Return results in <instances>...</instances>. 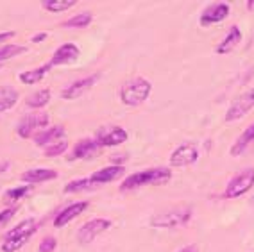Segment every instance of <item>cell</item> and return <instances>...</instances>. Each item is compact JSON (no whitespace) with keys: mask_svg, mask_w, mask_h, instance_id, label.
<instances>
[{"mask_svg":"<svg viewBox=\"0 0 254 252\" xmlns=\"http://www.w3.org/2000/svg\"><path fill=\"white\" fill-rule=\"evenodd\" d=\"M124 176H126V167H122V165H109V167H104L100 168V170L93 172L90 176V179L99 186V185L113 183V181L120 179Z\"/></svg>","mask_w":254,"mask_h":252,"instance_id":"15","label":"cell"},{"mask_svg":"<svg viewBox=\"0 0 254 252\" xmlns=\"http://www.w3.org/2000/svg\"><path fill=\"white\" fill-rule=\"evenodd\" d=\"M16 32L13 31H7V32H0V41H5V40H9V38H13Z\"/></svg>","mask_w":254,"mask_h":252,"instance_id":"34","label":"cell"},{"mask_svg":"<svg viewBox=\"0 0 254 252\" xmlns=\"http://www.w3.org/2000/svg\"><path fill=\"white\" fill-rule=\"evenodd\" d=\"M102 147L95 141V138H84V140L77 141L73 145L72 149V156L70 159H90L99 156Z\"/></svg>","mask_w":254,"mask_h":252,"instance_id":"13","label":"cell"},{"mask_svg":"<svg viewBox=\"0 0 254 252\" xmlns=\"http://www.w3.org/2000/svg\"><path fill=\"white\" fill-rule=\"evenodd\" d=\"M79 56H81V50H79V47L75 43H63L54 52V56H52L49 63L52 64V68L61 66V64H70L73 61H77Z\"/></svg>","mask_w":254,"mask_h":252,"instance_id":"12","label":"cell"},{"mask_svg":"<svg viewBox=\"0 0 254 252\" xmlns=\"http://www.w3.org/2000/svg\"><path fill=\"white\" fill-rule=\"evenodd\" d=\"M4 168H5V167H0V170H4Z\"/></svg>","mask_w":254,"mask_h":252,"instance_id":"37","label":"cell"},{"mask_svg":"<svg viewBox=\"0 0 254 252\" xmlns=\"http://www.w3.org/2000/svg\"><path fill=\"white\" fill-rule=\"evenodd\" d=\"M88 206H90V202H88V200H82V202H75V204H70V206H66L63 211H59L58 216L54 218V227H58V229L64 227V225L70 224L73 218H77L79 215H82V213L86 211Z\"/></svg>","mask_w":254,"mask_h":252,"instance_id":"14","label":"cell"},{"mask_svg":"<svg viewBox=\"0 0 254 252\" xmlns=\"http://www.w3.org/2000/svg\"><path fill=\"white\" fill-rule=\"evenodd\" d=\"M0 68H2V64H0Z\"/></svg>","mask_w":254,"mask_h":252,"instance_id":"38","label":"cell"},{"mask_svg":"<svg viewBox=\"0 0 254 252\" xmlns=\"http://www.w3.org/2000/svg\"><path fill=\"white\" fill-rule=\"evenodd\" d=\"M23 52H27V49L22 45H4L0 47V63L5 61V59H11V58H16V56L23 54Z\"/></svg>","mask_w":254,"mask_h":252,"instance_id":"27","label":"cell"},{"mask_svg":"<svg viewBox=\"0 0 254 252\" xmlns=\"http://www.w3.org/2000/svg\"><path fill=\"white\" fill-rule=\"evenodd\" d=\"M75 4H77L75 0H43L41 7L49 13H63V11L72 9Z\"/></svg>","mask_w":254,"mask_h":252,"instance_id":"24","label":"cell"},{"mask_svg":"<svg viewBox=\"0 0 254 252\" xmlns=\"http://www.w3.org/2000/svg\"><path fill=\"white\" fill-rule=\"evenodd\" d=\"M253 108H254V90H249L247 93L240 95V97H236V99L233 100L229 109L226 111L224 120L226 122L240 120V118H244Z\"/></svg>","mask_w":254,"mask_h":252,"instance_id":"9","label":"cell"},{"mask_svg":"<svg viewBox=\"0 0 254 252\" xmlns=\"http://www.w3.org/2000/svg\"><path fill=\"white\" fill-rule=\"evenodd\" d=\"M16 211H18V206L7 207V209H4V211H0V229H2L14 215H16Z\"/></svg>","mask_w":254,"mask_h":252,"instance_id":"32","label":"cell"},{"mask_svg":"<svg viewBox=\"0 0 254 252\" xmlns=\"http://www.w3.org/2000/svg\"><path fill=\"white\" fill-rule=\"evenodd\" d=\"M49 100H50V90L49 88H43V90H40V91H34V93L25 100V104H27L31 109H41L49 104Z\"/></svg>","mask_w":254,"mask_h":252,"instance_id":"25","label":"cell"},{"mask_svg":"<svg viewBox=\"0 0 254 252\" xmlns=\"http://www.w3.org/2000/svg\"><path fill=\"white\" fill-rule=\"evenodd\" d=\"M254 141V122L251 124V126H247L244 129V132H242L240 136H238V140L233 143V147H231V156H240V154H244L245 152V149L249 147L251 143Z\"/></svg>","mask_w":254,"mask_h":252,"instance_id":"20","label":"cell"},{"mask_svg":"<svg viewBox=\"0 0 254 252\" xmlns=\"http://www.w3.org/2000/svg\"><path fill=\"white\" fill-rule=\"evenodd\" d=\"M66 149H68V143H66L64 140H61V141H58V143L47 147L45 156H47V158H58V156H61V154L66 152Z\"/></svg>","mask_w":254,"mask_h":252,"instance_id":"29","label":"cell"},{"mask_svg":"<svg viewBox=\"0 0 254 252\" xmlns=\"http://www.w3.org/2000/svg\"><path fill=\"white\" fill-rule=\"evenodd\" d=\"M99 73H93V75H88V77H82V79H77V81H73L68 88H64L61 91V97L64 100H73V99H79L81 95H84L86 91H90L93 86L99 82Z\"/></svg>","mask_w":254,"mask_h":252,"instance_id":"11","label":"cell"},{"mask_svg":"<svg viewBox=\"0 0 254 252\" xmlns=\"http://www.w3.org/2000/svg\"><path fill=\"white\" fill-rule=\"evenodd\" d=\"M20 95L11 86H0V113L9 111L16 106Z\"/></svg>","mask_w":254,"mask_h":252,"instance_id":"22","label":"cell"},{"mask_svg":"<svg viewBox=\"0 0 254 252\" xmlns=\"http://www.w3.org/2000/svg\"><path fill=\"white\" fill-rule=\"evenodd\" d=\"M231 13V5L226 2H215V4L206 5L202 13L199 16V23L202 27H209V25H217V23L224 22Z\"/></svg>","mask_w":254,"mask_h":252,"instance_id":"7","label":"cell"},{"mask_svg":"<svg viewBox=\"0 0 254 252\" xmlns=\"http://www.w3.org/2000/svg\"><path fill=\"white\" fill-rule=\"evenodd\" d=\"M64 136V127L63 126H54L50 127V129H45V131L38 132L34 136V143L40 145V147H50V145L58 143V141L63 140Z\"/></svg>","mask_w":254,"mask_h":252,"instance_id":"17","label":"cell"},{"mask_svg":"<svg viewBox=\"0 0 254 252\" xmlns=\"http://www.w3.org/2000/svg\"><path fill=\"white\" fill-rule=\"evenodd\" d=\"M199 159V147L195 143H183L174 149V152L168 158V165L174 168L190 167Z\"/></svg>","mask_w":254,"mask_h":252,"instance_id":"6","label":"cell"},{"mask_svg":"<svg viewBox=\"0 0 254 252\" xmlns=\"http://www.w3.org/2000/svg\"><path fill=\"white\" fill-rule=\"evenodd\" d=\"M179 252H199V247H197V245H186V247H183Z\"/></svg>","mask_w":254,"mask_h":252,"instance_id":"35","label":"cell"},{"mask_svg":"<svg viewBox=\"0 0 254 252\" xmlns=\"http://www.w3.org/2000/svg\"><path fill=\"white\" fill-rule=\"evenodd\" d=\"M95 141L100 147H118L127 141V131L120 126H106L95 132Z\"/></svg>","mask_w":254,"mask_h":252,"instance_id":"10","label":"cell"},{"mask_svg":"<svg viewBox=\"0 0 254 252\" xmlns=\"http://www.w3.org/2000/svg\"><path fill=\"white\" fill-rule=\"evenodd\" d=\"M95 183L90 177H81V179L70 181L68 185L64 186V193H81V191H88V189L95 188Z\"/></svg>","mask_w":254,"mask_h":252,"instance_id":"23","label":"cell"},{"mask_svg":"<svg viewBox=\"0 0 254 252\" xmlns=\"http://www.w3.org/2000/svg\"><path fill=\"white\" fill-rule=\"evenodd\" d=\"M242 41V31L238 25H231L229 27V31H227L226 38H224L220 43L217 45V49H215V52H217L218 56H224V54H229L233 49H236V45Z\"/></svg>","mask_w":254,"mask_h":252,"instance_id":"18","label":"cell"},{"mask_svg":"<svg viewBox=\"0 0 254 252\" xmlns=\"http://www.w3.org/2000/svg\"><path fill=\"white\" fill-rule=\"evenodd\" d=\"M247 7H249V9H254V2H251L249 0V2H247Z\"/></svg>","mask_w":254,"mask_h":252,"instance_id":"36","label":"cell"},{"mask_svg":"<svg viewBox=\"0 0 254 252\" xmlns=\"http://www.w3.org/2000/svg\"><path fill=\"white\" fill-rule=\"evenodd\" d=\"M38 220L36 218H27V220L20 222L18 225H14L9 233L5 234V240H13V238H22V236H34L38 231Z\"/></svg>","mask_w":254,"mask_h":252,"instance_id":"19","label":"cell"},{"mask_svg":"<svg viewBox=\"0 0 254 252\" xmlns=\"http://www.w3.org/2000/svg\"><path fill=\"white\" fill-rule=\"evenodd\" d=\"M91 20H93V14L91 13H79V14H75V16H72V18H68L66 22H63L61 25H63V27H72V29H84L90 25Z\"/></svg>","mask_w":254,"mask_h":252,"instance_id":"26","label":"cell"},{"mask_svg":"<svg viewBox=\"0 0 254 252\" xmlns=\"http://www.w3.org/2000/svg\"><path fill=\"white\" fill-rule=\"evenodd\" d=\"M191 218L190 207H181V209H170L167 213H158L150 218V227L156 229H174L186 225Z\"/></svg>","mask_w":254,"mask_h":252,"instance_id":"3","label":"cell"},{"mask_svg":"<svg viewBox=\"0 0 254 252\" xmlns=\"http://www.w3.org/2000/svg\"><path fill=\"white\" fill-rule=\"evenodd\" d=\"M170 177H172V172L168 167H156L143 172H134L131 176L124 177V181L120 183V191H131V189H138L147 185H163L170 181Z\"/></svg>","mask_w":254,"mask_h":252,"instance_id":"1","label":"cell"},{"mask_svg":"<svg viewBox=\"0 0 254 252\" xmlns=\"http://www.w3.org/2000/svg\"><path fill=\"white\" fill-rule=\"evenodd\" d=\"M31 193V185L25 186H18V188H13L5 193V198H11V200H18V198L25 197V195Z\"/></svg>","mask_w":254,"mask_h":252,"instance_id":"30","label":"cell"},{"mask_svg":"<svg viewBox=\"0 0 254 252\" xmlns=\"http://www.w3.org/2000/svg\"><path fill=\"white\" fill-rule=\"evenodd\" d=\"M47 32H40V34H36V36L32 38V43H40V41H43V40H47Z\"/></svg>","mask_w":254,"mask_h":252,"instance_id":"33","label":"cell"},{"mask_svg":"<svg viewBox=\"0 0 254 252\" xmlns=\"http://www.w3.org/2000/svg\"><path fill=\"white\" fill-rule=\"evenodd\" d=\"M32 236H22V238H13V240H4L2 243V252H16L31 240Z\"/></svg>","mask_w":254,"mask_h":252,"instance_id":"28","label":"cell"},{"mask_svg":"<svg viewBox=\"0 0 254 252\" xmlns=\"http://www.w3.org/2000/svg\"><path fill=\"white\" fill-rule=\"evenodd\" d=\"M58 177V172L52 168H32V170L23 172L20 179L25 185H40V183H47V181H54Z\"/></svg>","mask_w":254,"mask_h":252,"instance_id":"16","label":"cell"},{"mask_svg":"<svg viewBox=\"0 0 254 252\" xmlns=\"http://www.w3.org/2000/svg\"><path fill=\"white\" fill-rule=\"evenodd\" d=\"M254 188V168H247V170L236 174L229 185L226 186V191H224L222 197L231 200V198H238L242 195H245L247 191Z\"/></svg>","mask_w":254,"mask_h":252,"instance_id":"5","label":"cell"},{"mask_svg":"<svg viewBox=\"0 0 254 252\" xmlns=\"http://www.w3.org/2000/svg\"><path fill=\"white\" fill-rule=\"evenodd\" d=\"M50 70H52V64L47 63L40 68H32V70H27V72H22L18 75V79L22 84H38L40 81L45 79V75L50 72Z\"/></svg>","mask_w":254,"mask_h":252,"instance_id":"21","label":"cell"},{"mask_svg":"<svg viewBox=\"0 0 254 252\" xmlns=\"http://www.w3.org/2000/svg\"><path fill=\"white\" fill-rule=\"evenodd\" d=\"M152 91V84L147 81L145 77H134L131 81H127L126 84L120 88V100L126 106L136 108L140 104H143L150 97Z\"/></svg>","mask_w":254,"mask_h":252,"instance_id":"2","label":"cell"},{"mask_svg":"<svg viewBox=\"0 0 254 252\" xmlns=\"http://www.w3.org/2000/svg\"><path fill=\"white\" fill-rule=\"evenodd\" d=\"M111 225H113V222L108 220V218H93V220H88L86 224L77 231V242L82 243V245H88V243L93 242L99 234L108 231Z\"/></svg>","mask_w":254,"mask_h":252,"instance_id":"8","label":"cell"},{"mask_svg":"<svg viewBox=\"0 0 254 252\" xmlns=\"http://www.w3.org/2000/svg\"><path fill=\"white\" fill-rule=\"evenodd\" d=\"M47 126H49V115L43 111H34L20 120V124L16 126V132L20 138H34L38 132L45 131Z\"/></svg>","mask_w":254,"mask_h":252,"instance_id":"4","label":"cell"},{"mask_svg":"<svg viewBox=\"0 0 254 252\" xmlns=\"http://www.w3.org/2000/svg\"><path fill=\"white\" fill-rule=\"evenodd\" d=\"M58 249V238L56 236H45L40 243V252H54Z\"/></svg>","mask_w":254,"mask_h":252,"instance_id":"31","label":"cell"}]
</instances>
